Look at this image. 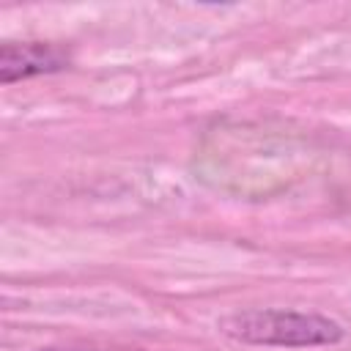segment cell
I'll return each mask as SVG.
<instances>
[{
    "instance_id": "obj_1",
    "label": "cell",
    "mask_w": 351,
    "mask_h": 351,
    "mask_svg": "<svg viewBox=\"0 0 351 351\" xmlns=\"http://www.w3.org/2000/svg\"><path fill=\"white\" fill-rule=\"evenodd\" d=\"M219 332L247 346H277V348H310L335 346L346 337L343 324L321 313L302 310H239L219 318Z\"/></svg>"
},
{
    "instance_id": "obj_2",
    "label": "cell",
    "mask_w": 351,
    "mask_h": 351,
    "mask_svg": "<svg viewBox=\"0 0 351 351\" xmlns=\"http://www.w3.org/2000/svg\"><path fill=\"white\" fill-rule=\"evenodd\" d=\"M69 52L47 41H5L0 47V82L11 85L19 80L55 74L69 69Z\"/></svg>"
},
{
    "instance_id": "obj_3",
    "label": "cell",
    "mask_w": 351,
    "mask_h": 351,
    "mask_svg": "<svg viewBox=\"0 0 351 351\" xmlns=\"http://www.w3.org/2000/svg\"><path fill=\"white\" fill-rule=\"evenodd\" d=\"M36 351H74V348H36Z\"/></svg>"
}]
</instances>
